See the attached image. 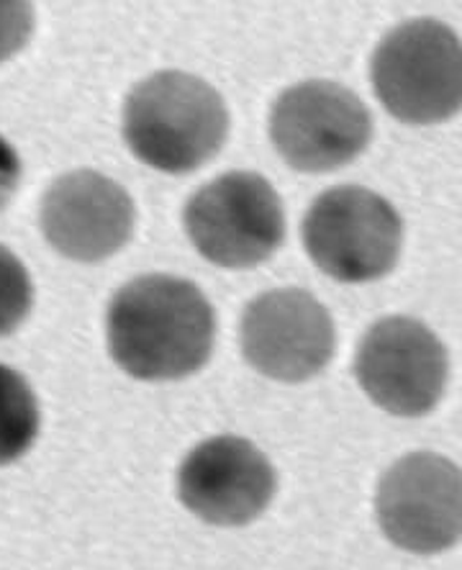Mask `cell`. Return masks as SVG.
I'll use <instances>...</instances> for the list:
<instances>
[{
  "mask_svg": "<svg viewBox=\"0 0 462 570\" xmlns=\"http://www.w3.org/2000/svg\"><path fill=\"white\" fill-rule=\"evenodd\" d=\"M108 352L139 381H178L208 363L216 314L190 281L141 275L116 293L106 316Z\"/></svg>",
  "mask_w": 462,
  "mask_h": 570,
  "instance_id": "6da1fadb",
  "label": "cell"
},
{
  "mask_svg": "<svg viewBox=\"0 0 462 570\" xmlns=\"http://www.w3.org/2000/svg\"><path fill=\"white\" fill-rule=\"evenodd\" d=\"M229 111L206 80L180 70L149 75L126 98L124 139L141 163L185 175L222 153Z\"/></svg>",
  "mask_w": 462,
  "mask_h": 570,
  "instance_id": "7a4b0ae2",
  "label": "cell"
},
{
  "mask_svg": "<svg viewBox=\"0 0 462 570\" xmlns=\"http://www.w3.org/2000/svg\"><path fill=\"white\" fill-rule=\"evenodd\" d=\"M370 75L385 111L403 124L430 127L460 111L462 52L448 23L414 19L385 33Z\"/></svg>",
  "mask_w": 462,
  "mask_h": 570,
  "instance_id": "3957f363",
  "label": "cell"
},
{
  "mask_svg": "<svg viewBox=\"0 0 462 570\" xmlns=\"http://www.w3.org/2000/svg\"><path fill=\"white\" fill-rule=\"evenodd\" d=\"M403 222L391 200L363 186L322 193L304 219V247L340 283H373L399 263Z\"/></svg>",
  "mask_w": 462,
  "mask_h": 570,
  "instance_id": "277c9868",
  "label": "cell"
},
{
  "mask_svg": "<svg viewBox=\"0 0 462 570\" xmlns=\"http://www.w3.org/2000/svg\"><path fill=\"white\" fill-rule=\"evenodd\" d=\"M185 232L208 263L247 271L283 245V200L259 173H226L193 193L185 206Z\"/></svg>",
  "mask_w": 462,
  "mask_h": 570,
  "instance_id": "5b68a950",
  "label": "cell"
},
{
  "mask_svg": "<svg viewBox=\"0 0 462 570\" xmlns=\"http://www.w3.org/2000/svg\"><path fill=\"white\" fill-rule=\"evenodd\" d=\"M271 139L293 170L332 173L365 153L373 139V116L340 82L306 80L275 100Z\"/></svg>",
  "mask_w": 462,
  "mask_h": 570,
  "instance_id": "8992f818",
  "label": "cell"
},
{
  "mask_svg": "<svg viewBox=\"0 0 462 570\" xmlns=\"http://www.w3.org/2000/svg\"><path fill=\"white\" fill-rule=\"evenodd\" d=\"M448 350L411 316H385L365 332L355 375L377 406L396 416H424L448 385Z\"/></svg>",
  "mask_w": 462,
  "mask_h": 570,
  "instance_id": "52a82bcc",
  "label": "cell"
},
{
  "mask_svg": "<svg viewBox=\"0 0 462 570\" xmlns=\"http://www.w3.org/2000/svg\"><path fill=\"white\" fill-rule=\"evenodd\" d=\"M381 530L396 548L436 556L455 548L462 530L460 468L434 452L401 458L377 485Z\"/></svg>",
  "mask_w": 462,
  "mask_h": 570,
  "instance_id": "ba28073f",
  "label": "cell"
},
{
  "mask_svg": "<svg viewBox=\"0 0 462 570\" xmlns=\"http://www.w3.org/2000/svg\"><path fill=\"white\" fill-rule=\"evenodd\" d=\"M337 332L326 308L301 288L257 296L242 316V352L257 373L281 383H304L330 365Z\"/></svg>",
  "mask_w": 462,
  "mask_h": 570,
  "instance_id": "9c48e42d",
  "label": "cell"
},
{
  "mask_svg": "<svg viewBox=\"0 0 462 570\" xmlns=\"http://www.w3.org/2000/svg\"><path fill=\"white\" fill-rule=\"evenodd\" d=\"M277 478L263 452L245 438L222 434L183 460L178 493L185 509L216 527L255 522L271 507Z\"/></svg>",
  "mask_w": 462,
  "mask_h": 570,
  "instance_id": "30bf717a",
  "label": "cell"
},
{
  "mask_svg": "<svg viewBox=\"0 0 462 570\" xmlns=\"http://www.w3.org/2000/svg\"><path fill=\"white\" fill-rule=\"evenodd\" d=\"M39 219L57 253L92 265L124 249L137 212L129 193L116 180L96 170H72L49 186Z\"/></svg>",
  "mask_w": 462,
  "mask_h": 570,
  "instance_id": "8fae6325",
  "label": "cell"
},
{
  "mask_svg": "<svg viewBox=\"0 0 462 570\" xmlns=\"http://www.w3.org/2000/svg\"><path fill=\"white\" fill-rule=\"evenodd\" d=\"M41 414L29 381L0 365V465L27 455L39 438Z\"/></svg>",
  "mask_w": 462,
  "mask_h": 570,
  "instance_id": "7c38bea8",
  "label": "cell"
},
{
  "mask_svg": "<svg viewBox=\"0 0 462 570\" xmlns=\"http://www.w3.org/2000/svg\"><path fill=\"white\" fill-rule=\"evenodd\" d=\"M33 306L31 275L11 249L0 245V337L27 322Z\"/></svg>",
  "mask_w": 462,
  "mask_h": 570,
  "instance_id": "4fadbf2b",
  "label": "cell"
},
{
  "mask_svg": "<svg viewBox=\"0 0 462 570\" xmlns=\"http://www.w3.org/2000/svg\"><path fill=\"white\" fill-rule=\"evenodd\" d=\"M33 33V6L31 3H0V62L11 60L16 52L27 47Z\"/></svg>",
  "mask_w": 462,
  "mask_h": 570,
  "instance_id": "5bb4252c",
  "label": "cell"
},
{
  "mask_svg": "<svg viewBox=\"0 0 462 570\" xmlns=\"http://www.w3.org/2000/svg\"><path fill=\"white\" fill-rule=\"evenodd\" d=\"M21 183V159L16 149L0 137V212L11 204Z\"/></svg>",
  "mask_w": 462,
  "mask_h": 570,
  "instance_id": "9a60e30c",
  "label": "cell"
}]
</instances>
